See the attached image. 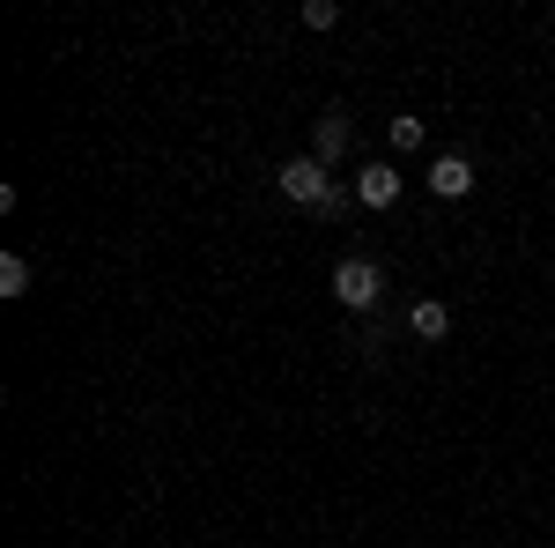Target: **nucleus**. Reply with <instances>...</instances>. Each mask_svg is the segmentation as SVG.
I'll return each mask as SVG.
<instances>
[{
    "label": "nucleus",
    "mask_w": 555,
    "mask_h": 548,
    "mask_svg": "<svg viewBox=\"0 0 555 548\" xmlns=\"http://www.w3.org/2000/svg\"><path fill=\"white\" fill-rule=\"evenodd\" d=\"M385 133H392V149H423V119H408V112H400Z\"/></svg>",
    "instance_id": "8"
},
{
    "label": "nucleus",
    "mask_w": 555,
    "mask_h": 548,
    "mask_svg": "<svg viewBox=\"0 0 555 548\" xmlns=\"http://www.w3.org/2000/svg\"><path fill=\"white\" fill-rule=\"evenodd\" d=\"M429 193H444V201L474 193V164L467 156H437V164H429Z\"/></svg>",
    "instance_id": "5"
},
{
    "label": "nucleus",
    "mask_w": 555,
    "mask_h": 548,
    "mask_svg": "<svg viewBox=\"0 0 555 548\" xmlns=\"http://www.w3.org/2000/svg\"><path fill=\"white\" fill-rule=\"evenodd\" d=\"M408 319H415V334H423V341H444V334H452V311H444L437 296H423V304H415Z\"/></svg>",
    "instance_id": "6"
},
{
    "label": "nucleus",
    "mask_w": 555,
    "mask_h": 548,
    "mask_svg": "<svg viewBox=\"0 0 555 548\" xmlns=\"http://www.w3.org/2000/svg\"><path fill=\"white\" fill-rule=\"evenodd\" d=\"M282 201H297L304 215H334L341 208V186L326 178L319 156H289V164H282Z\"/></svg>",
    "instance_id": "1"
},
{
    "label": "nucleus",
    "mask_w": 555,
    "mask_h": 548,
    "mask_svg": "<svg viewBox=\"0 0 555 548\" xmlns=\"http://www.w3.org/2000/svg\"><path fill=\"white\" fill-rule=\"evenodd\" d=\"M334 296H341L348 311H371V304L385 296V267H378V259H363V253H348L341 267H334Z\"/></svg>",
    "instance_id": "2"
},
{
    "label": "nucleus",
    "mask_w": 555,
    "mask_h": 548,
    "mask_svg": "<svg viewBox=\"0 0 555 548\" xmlns=\"http://www.w3.org/2000/svg\"><path fill=\"white\" fill-rule=\"evenodd\" d=\"M348 149H356V119H348L341 104H334V112H319V127H311V156L334 170V164L348 156Z\"/></svg>",
    "instance_id": "3"
},
{
    "label": "nucleus",
    "mask_w": 555,
    "mask_h": 548,
    "mask_svg": "<svg viewBox=\"0 0 555 548\" xmlns=\"http://www.w3.org/2000/svg\"><path fill=\"white\" fill-rule=\"evenodd\" d=\"M304 23H311V30H334L341 8H334V0H304Z\"/></svg>",
    "instance_id": "9"
},
{
    "label": "nucleus",
    "mask_w": 555,
    "mask_h": 548,
    "mask_svg": "<svg viewBox=\"0 0 555 548\" xmlns=\"http://www.w3.org/2000/svg\"><path fill=\"white\" fill-rule=\"evenodd\" d=\"M356 201H363V208H392V201H400V170L392 164H363L356 170Z\"/></svg>",
    "instance_id": "4"
},
{
    "label": "nucleus",
    "mask_w": 555,
    "mask_h": 548,
    "mask_svg": "<svg viewBox=\"0 0 555 548\" xmlns=\"http://www.w3.org/2000/svg\"><path fill=\"white\" fill-rule=\"evenodd\" d=\"M23 290H30V259L8 253V259H0V296H23Z\"/></svg>",
    "instance_id": "7"
}]
</instances>
